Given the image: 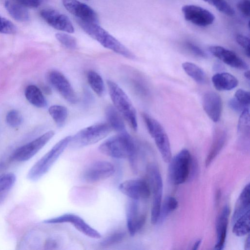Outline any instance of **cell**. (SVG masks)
Returning <instances> with one entry per match:
<instances>
[{
	"label": "cell",
	"instance_id": "cell-1",
	"mask_svg": "<svg viewBox=\"0 0 250 250\" xmlns=\"http://www.w3.org/2000/svg\"><path fill=\"white\" fill-rule=\"evenodd\" d=\"M99 148L103 154L114 158L132 160L137 154V146L126 131L107 139Z\"/></svg>",
	"mask_w": 250,
	"mask_h": 250
},
{
	"label": "cell",
	"instance_id": "cell-2",
	"mask_svg": "<svg viewBox=\"0 0 250 250\" xmlns=\"http://www.w3.org/2000/svg\"><path fill=\"white\" fill-rule=\"evenodd\" d=\"M77 20L82 29L104 47L126 58L133 59V53L118 40L99 25V23Z\"/></svg>",
	"mask_w": 250,
	"mask_h": 250
},
{
	"label": "cell",
	"instance_id": "cell-3",
	"mask_svg": "<svg viewBox=\"0 0 250 250\" xmlns=\"http://www.w3.org/2000/svg\"><path fill=\"white\" fill-rule=\"evenodd\" d=\"M108 89L114 106L125 118L132 128L137 129L136 110L124 90L115 82L107 81Z\"/></svg>",
	"mask_w": 250,
	"mask_h": 250
},
{
	"label": "cell",
	"instance_id": "cell-4",
	"mask_svg": "<svg viewBox=\"0 0 250 250\" xmlns=\"http://www.w3.org/2000/svg\"><path fill=\"white\" fill-rule=\"evenodd\" d=\"M71 136H66L56 143L29 169L27 178L36 181L46 174L70 143Z\"/></svg>",
	"mask_w": 250,
	"mask_h": 250
},
{
	"label": "cell",
	"instance_id": "cell-5",
	"mask_svg": "<svg viewBox=\"0 0 250 250\" xmlns=\"http://www.w3.org/2000/svg\"><path fill=\"white\" fill-rule=\"evenodd\" d=\"M143 117L147 130L154 139L156 145L163 160L169 163L172 158L171 150L168 137L161 124L146 113Z\"/></svg>",
	"mask_w": 250,
	"mask_h": 250
},
{
	"label": "cell",
	"instance_id": "cell-6",
	"mask_svg": "<svg viewBox=\"0 0 250 250\" xmlns=\"http://www.w3.org/2000/svg\"><path fill=\"white\" fill-rule=\"evenodd\" d=\"M146 174L150 191L153 194L151 209V222L158 223L163 194L162 178L158 167L154 164H149L146 167Z\"/></svg>",
	"mask_w": 250,
	"mask_h": 250
},
{
	"label": "cell",
	"instance_id": "cell-7",
	"mask_svg": "<svg viewBox=\"0 0 250 250\" xmlns=\"http://www.w3.org/2000/svg\"><path fill=\"white\" fill-rule=\"evenodd\" d=\"M112 130L108 123L95 124L78 132L74 136L71 137L70 143L76 147H83L92 145L106 137Z\"/></svg>",
	"mask_w": 250,
	"mask_h": 250
},
{
	"label": "cell",
	"instance_id": "cell-8",
	"mask_svg": "<svg viewBox=\"0 0 250 250\" xmlns=\"http://www.w3.org/2000/svg\"><path fill=\"white\" fill-rule=\"evenodd\" d=\"M192 156L187 149H183L171 158L169 162L168 176L174 185L188 180Z\"/></svg>",
	"mask_w": 250,
	"mask_h": 250
},
{
	"label": "cell",
	"instance_id": "cell-9",
	"mask_svg": "<svg viewBox=\"0 0 250 250\" xmlns=\"http://www.w3.org/2000/svg\"><path fill=\"white\" fill-rule=\"evenodd\" d=\"M54 131H48L30 142L19 147L13 153L12 158L19 162L27 161L33 157L53 137Z\"/></svg>",
	"mask_w": 250,
	"mask_h": 250
},
{
	"label": "cell",
	"instance_id": "cell-10",
	"mask_svg": "<svg viewBox=\"0 0 250 250\" xmlns=\"http://www.w3.org/2000/svg\"><path fill=\"white\" fill-rule=\"evenodd\" d=\"M115 172L112 164L105 161H99L89 165L82 174L83 179L88 183H95L106 179Z\"/></svg>",
	"mask_w": 250,
	"mask_h": 250
},
{
	"label": "cell",
	"instance_id": "cell-11",
	"mask_svg": "<svg viewBox=\"0 0 250 250\" xmlns=\"http://www.w3.org/2000/svg\"><path fill=\"white\" fill-rule=\"evenodd\" d=\"M45 224H59L69 223L74 226L76 229L85 235L94 239L101 238V234L87 224L81 217L73 213H65L62 215L46 219Z\"/></svg>",
	"mask_w": 250,
	"mask_h": 250
},
{
	"label": "cell",
	"instance_id": "cell-12",
	"mask_svg": "<svg viewBox=\"0 0 250 250\" xmlns=\"http://www.w3.org/2000/svg\"><path fill=\"white\" fill-rule=\"evenodd\" d=\"M139 201L131 199L125 207L126 225L131 236L141 230L146 222V215L140 208Z\"/></svg>",
	"mask_w": 250,
	"mask_h": 250
},
{
	"label": "cell",
	"instance_id": "cell-13",
	"mask_svg": "<svg viewBox=\"0 0 250 250\" xmlns=\"http://www.w3.org/2000/svg\"><path fill=\"white\" fill-rule=\"evenodd\" d=\"M119 189L130 199L137 201L146 199L151 194L148 183L142 179L126 180L120 184Z\"/></svg>",
	"mask_w": 250,
	"mask_h": 250
},
{
	"label": "cell",
	"instance_id": "cell-14",
	"mask_svg": "<svg viewBox=\"0 0 250 250\" xmlns=\"http://www.w3.org/2000/svg\"><path fill=\"white\" fill-rule=\"evenodd\" d=\"M48 78L51 85L67 102L71 104L78 102L76 92L62 73L57 70H52L49 73Z\"/></svg>",
	"mask_w": 250,
	"mask_h": 250
},
{
	"label": "cell",
	"instance_id": "cell-15",
	"mask_svg": "<svg viewBox=\"0 0 250 250\" xmlns=\"http://www.w3.org/2000/svg\"><path fill=\"white\" fill-rule=\"evenodd\" d=\"M182 11L186 21L198 26L209 25L215 19L210 11L195 5H185L182 7Z\"/></svg>",
	"mask_w": 250,
	"mask_h": 250
},
{
	"label": "cell",
	"instance_id": "cell-16",
	"mask_svg": "<svg viewBox=\"0 0 250 250\" xmlns=\"http://www.w3.org/2000/svg\"><path fill=\"white\" fill-rule=\"evenodd\" d=\"M42 18L52 27L69 33L74 32V26L70 19L66 15L51 8L41 10Z\"/></svg>",
	"mask_w": 250,
	"mask_h": 250
},
{
	"label": "cell",
	"instance_id": "cell-17",
	"mask_svg": "<svg viewBox=\"0 0 250 250\" xmlns=\"http://www.w3.org/2000/svg\"><path fill=\"white\" fill-rule=\"evenodd\" d=\"M65 8L77 19L86 22L99 23L96 12L89 5L77 0H62Z\"/></svg>",
	"mask_w": 250,
	"mask_h": 250
},
{
	"label": "cell",
	"instance_id": "cell-18",
	"mask_svg": "<svg viewBox=\"0 0 250 250\" xmlns=\"http://www.w3.org/2000/svg\"><path fill=\"white\" fill-rule=\"evenodd\" d=\"M209 50L213 56L230 66L244 70L249 68L248 64L231 50L218 45L210 46Z\"/></svg>",
	"mask_w": 250,
	"mask_h": 250
},
{
	"label": "cell",
	"instance_id": "cell-19",
	"mask_svg": "<svg viewBox=\"0 0 250 250\" xmlns=\"http://www.w3.org/2000/svg\"><path fill=\"white\" fill-rule=\"evenodd\" d=\"M203 108L214 122H218L221 116L222 111V101L220 95L213 91L206 93L202 99Z\"/></svg>",
	"mask_w": 250,
	"mask_h": 250
},
{
	"label": "cell",
	"instance_id": "cell-20",
	"mask_svg": "<svg viewBox=\"0 0 250 250\" xmlns=\"http://www.w3.org/2000/svg\"><path fill=\"white\" fill-rule=\"evenodd\" d=\"M230 212L229 207L226 205L222 208L216 218L215 223L216 243L214 246V249L215 250H221L224 249Z\"/></svg>",
	"mask_w": 250,
	"mask_h": 250
},
{
	"label": "cell",
	"instance_id": "cell-21",
	"mask_svg": "<svg viewBox=\"0 0 250 250\" xmlns=\"http://www.w3.org/2000/svg\"><path fill=\"white\" fill-rule=\"evenodd\" d=\"M212 82L215 88L219 91L230 90L236 87L237 79L227 72L217 73L212 77Z\"/></svg>",
	"mask_w": 250,
	"mask_h": 250
},
{
	"label": "cell",
	"instance_id": "cell-22",
	"mask_svg": "<svg viewBox=\"0 0 250 250\" xmlns=\"http://www.w3.org/2000/svg\"><path fill=\"white\" fill-rule=\"evenodd\" d=\"M250 187L248 184L240 193L235 206L232 217L233 223L238 217L250 210Z\"/></svg>",
	"mask_w": 250,
	"mask_h": 250
},
{
	"label": "cell",
	"instance_id": "cell-23",
	"mask_svg": "<svg viewBox=\"0 0 250 250\" xmlns=\"http://www.w3.org/2000/svg\"><path fill=\"white\" fill-rule=\"evenodd\" d=\"M4 7L9 14L16 21L26 22L30 19L28 11L25 7L14 0H5Z\"/></svg>",
	"mask_w": 250,
	"mask_h": 250
},
{
	"label": "cell",
	"instance_id": "cell-24",
	"mask_svg": "<svg viewBox=\"0 0 250 250\" xmlns=\"http://www.w3.org/2000/svg\"><path fill=\"white\" fill-rule=\"evenodd\" d=\"M225 131L221 130L216 132L213 143L205 160L206 167L212 163L223 147L226 141Z\"/></svg>",
	"mask_w": 250,
	"mask_h": 250
},
{
	"label": "cell",
	"instance_id": "cell-25",
	"mask_svg": "<svg viewBox=\"0 0 250 250\" xmlns=\"http://www.w3.org/2000/svg\"><path fill=\"white\" fill-rule=\"evenodd\" d=\"M105 115L108 124L119 133L126 132L125 126L123 116L114 106H108L105 110Z\"/></svg>",
	"mask_w": 250,
	"mask_h": 250
},
{
	"label": "cell",
	"instance_id": "cell-26",
	"mask_svg": "<svg viewBox=\"0 0 250 250\" xmlns=\"http://www.w3.org/2000/svg\"><path fill=\"white\" fill-rule=\"evenodd\" d=\"M24 94L27 101L35 106L42 108L46 106V100L42 91L37 86L35 85L27 86Z\"/></svg>",
	"mask_w": 250,
	"mask_h": 250
},
{
	"label": "cell",
	"instance_id": "cell-27",
	"mask_svg": "<svg viewBox=\"0 0 250 250\" xmlns=\"http://www.w3.org/2000/svg\"><path fill=\"white\" fill-rule=\"evenodd\" d=\"M232 232L241 237L249 234L250 232V210L238 217L233 223Z\"/></svg>",
	"mask_w": 250,
	"mask_h": 250
},
{
	"label": "cell",
	"instance_id": "cell-28",
	"mask_svg": "<svg viewBox=\"0 0 250 250\" xmlns=\"http://www.w3.org/2000/svg\"><path fill=\"white\" fill-rule=\"evenodd\" d=\"M182 65L186 73L196 82L201 84L206 82V74L199 66L190 62H184Z\"/></svg>",
	"mask_w": 250,
	"mask_h": 250
},
{
	"label": "cell",
	"instance_id": "cell-29",
	"mask_svg": "<svg viewBox=\"0 0 250 250\" xmlns=\"http://www.w3.org/2000/svg\"><path fill=\"white\" fill-rule=\"evenodd\" d=\"M178 206L177 200L173 197H166L161 204L158 223H162Z\"/></svg>",
	"mask_w": 250,
	"mask_h": 250
},
{
	"label": "cell",
	"instance_id": "cell-30",
	"mask_svg": "<svg viewBox=\"0 0 250 250\" xmlns=\"http://www.w3.org/2000/svg\"><path fill=\"white\" fill-rule=\"evenodd\" d=\"M87 80L94 92L99 96H102L104 91V86L101 76L97 72L89 70L87 73Z\"/></svg>",
	"mask_w": 250,
	"mask_h": 250
},
{
	"label": "cell",
	"instance_id": "cell-31",
	"mask_svg": "<svg viewBox=\"0 0 250 250\" xmlns=\"http://www.w3.org/2000/svg\"><path fill=\"white\" fill-rule=\"evenodd\" d=\"M250 130V110L249 108H248L241 112L238 123L237 131L242 139H249Z\"/></svg>",
	"mask_w": 250,
	"mask_h": 250
},
{
	"label": "cell",
	"instance_id": "cell-32",
	"mask_svg": "<svg viewBox=\"0 0 250 250\" xmlns=\"http://www.w3.org/2000/svg\"><path fill=\"white\" fill-rule=\"evenodd\" d=\"M48 112L58 126H62L65 122L68 111L65 106L54 105L49 108Z\"/></svg>",
	"mask_w": 250,
	"mask_h": 250
},
{
	"label": "cell",
	"instance_id": "cell-33",
	"mask_svg": "<svg viewBox=\"0 0 250 250\" xmlns=\"http://www.w3.org/2000/svg\"><path fill=\"white\" fill-rule=\"evenodd\" d=\"M213 6L220 12L231 16L235 14V11L226 0H203Z\"/></svg>",
	"mask_w": 250,
	"mask_h": 250
},
{
	"label": "cell",
	"instance_id": "cell-34",
	"mask_svg": "<svg viewBox=\"0 0 250 250\" xmlns=\"http://www.w3.org/2000/svg\"><path fill=\"white\" fill-rule=\"evenodd\" d=\"M16 181V175L11 172L0 175V193L7 191L14 185Z\"/></svg>",
	"mask_w": 250,
	"mask_h": 250
},
{
	"label": "cell",
	"instance_id": "cell-35",
	"mask_svg": "<svg viewBox=\"0 0 250 250\" xmlns=\"http://www.w3.org/2000/svg\"><path fill=\"white\" fill-rule=\"evenodd\" d=\"M125 233L123 231L115 232L103 239L101 242L103 247H108L121 242L125 237Z\"/></svg>",
	"mask_w": 250,
	"mask_h": 250
},
{
	"label": "cell",
	"instance_id": "cell-36",
	"mask_svg": "<svg viewBox=\"0 0 250 250\" xmlns=\"http://www.w3.org/2000/svg\"><path fill=\"white\" fill-rule=\"evenodd\" d=\"M55 36L57 40L65 47L70 49L77 48V40L74 37L63 33H58Z\"/></svg>",
	"mask_w": 250,
	"mask_h": 250
},
{
	"label": "cell",
	"instance_id": "cell-37",
	"mask_svg": "<svg viewBox=\"0 0 250 250\" xmlns=\"http://www.w3.org/2000/svg\"><path fill=\"white\" fill-rule=\"evenodd\" d=\"M7 124L11 127L19 126L22 123V117L21 113L18 110L13 109L7 112L6 116Z\"/></svg>",
	"mask_w": 250,
	"mask_h": 250
},
{
	"label": "cell",
	"instance_id": "cell-38",
	"mask_svg": "<svg viewBox=\"0 0 250 250\" xmlns=\"http://www.w3.org/2000/svg\"><path fill=\"white\" fill-rule=\"evenodd\" d=\"M16 32V26L11 21L0 15V33L14 34Z\"/></svg>",
	"mask_w": 250,
	"mask_h": 250
},
{
	"label": "cell",
	"instance_id": "cell-39",
	"mask_svg": "<svg viewBox=\"0 0 250 250\" xmlns=\"http://www.w3.org/2000/svg\"><path fill=\"white\" fill-rule=\"evenodd\" d=\"M234 98L243 105L249 106L250 94L249 91L242 89H238L235 94Z\"/></svg>",
	"mask_w": 250,
	"mask_h": 250
},
{
	"label": "cell",
	"instance_id": "cell-40",
	"mask_svg": "<svg viewBox=\"0 0 250 250\" xmlns=\"http://www.w3.org/2000/svg\"><path fill=\"white\" fill-rule=\"evenodd\" d=\"M237 42L244 49L246 55L250 57V39L249 38L242 35L238 34L236 37Z\"/></svg>",
	"mask_w": 250,
	"mask_h": 250
},
{
	"label": "cell",
	"instance_id": "cell-41",
	"mask_svg": "<svg viewBox=\"0 0 250 250\" xmlns=\"http://www.w3.org/2000/svg\"><path fill=\"white\" fill-rule=\"evenodd\" d=\"M237 8L245 17H249L250 14V0H241L237 5Z\"/></svg>",
	"mask_w": 250,
	"mask_h": 250
},
{
	"label": "cell",
	"instance_id": "cell-42",
	"mask_svg": "<svg viewBox=\"0 0 250 250\" xmlns=\"http://www.w3.org/2000/svg\"><path fill=\"white\" fill-rule=\"evenodd\" d=\"M229 107L235 112H240L241 113L245 109L248 108L249 106H247L237 101L235 98L229 100Z\"/></svg>",
	"mask_w": 250,
	"mask_h": 250
},
{
	"label": "cell",
	"instance_id": "cell-43",
	"mask_svg": "<svg viewBox=\"0 0 250 250\" xmlns=\"http://www.w3.org/2000/svg\"><path fill=\"white\" fill-rule=\"evenodd\" d=\"M188 49L192 52L195 55L202 58H206L207 55L200 47L190 42L186 43Z\"/></svg>",
	"mask_w": 250,
	"mask_h": 250
},
{
	"label": "cell",
	"instance_id": "cell-44",
	"mask_svg": "<svg viewBox=\"0 0 250 250\" xmlns=\"http://www.w3.org/2000/svg\"><path fill=\"white\" fill-rule=\"evenodd\" d=\"M198 165L197 161L194 157L192 156L188 180H192L195 178L198 173Z\"/></svg>",
	"mask_w": 250,
	"mask_h": 250
},
{
	"label": "cell",
	"instance_id": "cell-45",
	"mask_svg": "<svg viewBox=\"0 0 250 250\" xmlns=\"http://www.w3.org/2000/svg\"><path fill=\"white\" fill-rule=\"evenodd\" d=\"M15 1L24 6L30 8H36L42 2L41 0H14Z\"/></svg>",
	"mask_w": 250,
	"mask_h": 250
},
{
	"label": "cell",
	"instance_id": "cell-46",
	"mask_svg": "<svg viewBox=\"0 0 250 250\" xmlns=\"http://www.w3.org/2000/svg\"><path fill=\"white\" fill-rule=\"evenodd\" d=\"M58 246L57 243L53 239L47 240L45 244V247L46 249H54Z\"/></svg>",
	"mask_w": 250,
	"mask_h": 250
},
{
	"label": "cell",
	"instance_id": "cell-47",
	"mask_svg": "<svg viewBox=\"0 0 250 250\" xmlns=\"http://www.w3.org/2000/svg\"><path fill=\"white\" fill-rule=\"evenodd\" d=\"M202 240L201 239H199L197 240L196 241H195L193 245V247H192V249L193 250H197L198 249V248L200 247V246L202 243Z\"/></svg>",
	"mask_w": 250,
	"mask_h": 250
},
{
	"label": "cell",
	"instance_id": "cell-48",
	"mask_svg": "<svg viewBox=\"0 0 250 250\" xmlns=\"http://www.w3.org/2000/svg\"><path fill=\"white\" fill-rule=\"evenodd\" d=\"M245 249L247 250H250V237L249 235H248L245 243Z\"/></svg>",
	"mask_w": 250,
	"mask_h": 250
},
{
	"label": "cell",
	"instance_id": "cell-49",
	"mask_svg": "<svg viewBox=\"0 0 250 250\" xmlns=\"http://www.w3.org/2000/svg\"><path fill=\"white\" fill-rule=\"evenodd\" d=\"M244 76L246 78V79H247L248 80H250V71L249 70L246 71L244 73Z\"/></svg>",
	"mask_w": 250,
	"mask_h": 250
}]
</instances>
